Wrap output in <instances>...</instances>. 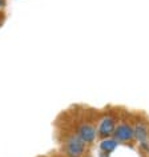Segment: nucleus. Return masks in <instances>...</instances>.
Segmentation results:
<instances>
[{
	"label": "nucleus",
	"mask_w": 149,
	"mask_h": 157,
	"mask_svg": "<svg viewBox=\"0 0 149 157\" xmlns=\"http://www.w3.org/2000/svg\"><path fill=\"white\" fill-rule=\"evenodd\" d=\"M4 6H6V0H0V10H2Z\"/></svg>",
	"instance_id": "obj_8"
},
{
	"label": "nucleus",
	"mask_w": 149,
	"mask_h": 157,
	"mask_svg": "<svg viewBox=\"0 0 149 157\" xmlns=\"http://www.w3.org/2000/svg\"><path fill=\"white\" fill-rule=\"evenodd\" d=\"M117 125V119L113 115H105L99 120L97 124V137L101 139H107V137H112L115 128Z\"/></svg>",
	"instance_id": "obj_5"
},
{
	"label": "nucleus",
	"mask_w": 149,
	"mask_h": 157,
	"mask_svg": "<svg viewBox=\"0 0 149 157\" xmlns=\"http://www.w3.org/2000/svg\"><path fill=\"white\" fill-rule=\"evenodd\" d=\"M74 133H76V135L79 136L80 139L88 145V147L89 145H93L96 143V140L99 139V137H97L96 125H93L92 123H88V121H84V123L77 125L76 132Z\"/></svg>",
	"instance_id": "obj_4"
},
{
	"label": "nucleus",
	"mask_w": 149,
	"mask_h": 157,
	"mask_svg": "<svg viewBox=\"0 0 149 157\" xmlns=\"http://www.w3.org/2000/svg\"><path fill=\"white\" fill-rule=\"evenodd\" d=\"M88 145L76 133H71L64 140V151L69 157H81L87 152Z\"/></svg>",
	"instance_id": "obj_2"
},
{
	"label": "nucleus",
	"mask_w": 149,
	"mask_h": 157,
	"mask_svg": "<svg viewBox=\"0 0 149 157\" xmlns=\"http://www.w3.org/2000/svg\"><path fill=\"white\" fill-rule=\"evenodd\" d=\"M119 141H117L115 137H107V139H101L99 143V149L100 152L107 153V155H111L119 147Z\"/></svg>",
	"instance_id": "obj_6"
},
{
	"label": "nucleus",
	"mask_w": 149,
	"mask_h": 157,
	"mask_svg": "<svg viewBox=\"0 0 149 157\" xmlns=\"http://www.w3.org/2000/svg\"><path fill=\"white\" fill-rule=\"evenodd\" d=\"M111 155H107V153H103V152H100L99 153V157H109Z\"/></svg>",
	"instance_id": "obj_7"
},
{
	"label": "nucleus",
	"mask_w": 149,
	"mask_h": 157,
	"mask_svg": "<svg viewBox=\"0 0 149 157\" xmlns=\"http://www.w3.org/2000/svg\"><path fill=\"white\" fill-rule=\"evenodd\" d=\"M135 141L139 145L140 151L149 153V123L147 120H136L133 123Z\"/></svg>",
	"instance_id": "obj_1"
},
{
	"label": "nucleus",
	"mask_w": 149,
	"mask_h": 157,
	"mask_svg": "<svg viewBox=\"0 0 149 157\" xmlns=\"http://www.w3.org/2000/svg\"><path fill=\"white\" fill-rule=\"evenodd\" d=\"M115 139L119 141L120 144H132L135 143V131H133V123L127 120L119 121L113 132Z\"/></svg>",
	"instance_id": "obj_3"
}]
</instances>
